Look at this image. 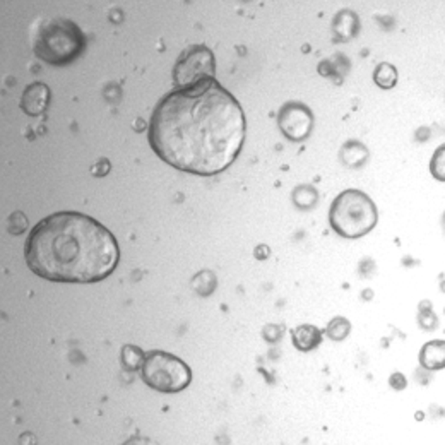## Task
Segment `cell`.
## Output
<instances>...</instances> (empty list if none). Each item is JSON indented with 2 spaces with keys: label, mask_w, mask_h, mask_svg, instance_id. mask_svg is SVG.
I'll return each instance as SVG.
<instances>
[{
  "label": "cell",
  "mask_w": 445,
  "mask_h": 445,
  "mask_svg": "<svg viewBox=\"0 0 445 445\" xmlns=\"http://www.w3.org/2000/svg\"><path fill=\"white\" fill-rule=\"evenodd\" d=\"M247 122L240 103L216 79L177 88L159 99L149 122L152 151L180 172L211 177L244 148Z\"/></svg>",
  "instance_id": "6da1fadb"
},
{
  "label": "cell",
  "mask_w": 445,
  "mask_h": 445,
  "mask_svg": "<svg viewBox=\"0 0 445 445\" xmlns=\"http://www.w3.org/2000/svg\"><path fill=\"white\" fill-rule=\"evenodd\" d=\"M26 264L55 283H98L117 269L120 248L112 231L91 216L60 211L31 230L24 245Z\"/></svg>",
  "instance_id": "7a4b0ae2"
},
{
  "label": "cell",
  "mask_w": 445,
  "mask_h": 445,
  "mask_svg": "<svg viewBox=\"0 0 445 445\" xmlns=\"http://www.w3.org/2000/svg\"><path fill=\"white\" fill-rule=\"evenodd\" d=\"M88 40L76 23L66 17H52L41 23L34 37V53L50 66H69L86 52Z\"/></svg>",
  "instance_id": "3957f363"
},
{
  "label": "cell",
  "mask_w": 445,
  "mask_h": 445,
  "mask_svg": "<svg viewBox=\"0 0 445 445\" xmlns=\"http://www.w3.org/2000/svg\"><path fill=\"white\" fill-rule=\"evenodd\" d=\"M377 219V206L365 192L356 188L341 192L329 211L330 228L343 238L365 237L375 228Z\"/></svg>",
  "instance_id": "277c9868"
},
{
  "label": "cell",
  "mask_w": 445,
  "mask_h": 445,
  "mask_svg": "<svg viewBox=\"0 0 445 445\" xmlns=\"http://www.w3.org/2000/svg\"><path fill=\"white\" fill-rule=\"evenodd\" d=\"M144 384L158 393L175 394L192 382V370L185 362L166 351H149L141 368Z\"/></svg>",
  "instance_id": "5b68a950"
},
{
  "label": "cell",
  "mask_w": 445,
  "mask_h": 445,
  "mask_svg": "<svg viewBox=\"0 0 445 445\" xmlns=\"http://www.w3.org/2000/svg\"><path fill=\"white\" fill-rule=\"evenodd\" d=\"M215 53L204 45H190L178 57L173 69V81L177 88H188L206 79H215Z\"/></svg>",
  "instance_id": "8992f818"
},
{
  "label": "cell",
  "mask_w": 445,
  "mask_h": 445,
  "mask_svg": "<svg viewBox=\"0 0 445 445\" xmlns=\"http://www.w3.org/2000/svg\"><path fill=\"white\" fill-rule=\"evenodd\" d=\"M277 127L284 137L293 142H301L308 137L313 127V115L304 103H286L277 113Z\"/></svg>",
  "instance_id": "52a82bcc"
},
{
  "label": "cell",
  "mask_w": 445,
  "mask_h": 445,
  "mask_svg": "<svg viewBox=\"0 0 445 445\" xmlns=\"http://www.w3.org/2000/svg\"><path fill=\"white\" fill-rule=\"evenodd\" d=\"M50 98L52 92L50 88L43 83H33L24 89L23 96H21V110L30 117H38L46 112L50 105Z\"/></svg>",
  "instance_id": "ba28073f"
},
{
  "label": "cell",
  "mask_w": 445,
  "mask_h": 445,
  "mask_svg": "<svg viewBox=\"0 0 445 445\" xmlns=\"http://www.w3.org/2000/svg\"><path fill=\"white\" fill-rule=\"evenodd\" d=\"M291 337H293V344L297 346V350L312 351L322 343V330L319 327L310 326V324H304L293 330Z\"/></svg>",
  "instance_id": "9c48e42d"
},
{
  "label": "cell",
  "mask_w": 445,
  "mask_h": 445,
  "mask_svg": "<svg viewBox=\"0 0 445 445\" xmlns=\"http://www.w3.org/2000/svg\"><path fill=\"white\" fill-rule=\"evenodd\" d=\"M333 30L339 38H343V40H350V38H353L359 30L358 17H356V14L351 12V10H341V12L336 16V19H334Z\"/></svg>",
  "instance_id": "30bf717a"
},
{
  "label": "cell",
  "mask_w": 445,
  "mask_h": 445,
  "mask_svg": "<svg viewBox=\"0 0 445 445\" xmlns=\"http://www.w3.org/2000/svg\"><path fill=\"white\" fill-rule=\"evenodd\" d=\"M341 159L350 168H359L368 159V149L358 141H350L341 149Z\"/></svg>",
  "instance_id": "8fae6325"
},
{
  "label": "cell",
  "mask_w": 445,
  "mask_h": 445,
  "mask_svg": "<svg viewBox=\"0 0 445 445\" xmlns=\"http://www.w3.org/2000/svg\"><path fill=\"white\" fill-rule=\"evenodd\" d=\"M444 341H432V343L425 344V348L422 350V355H419L422 365L430 370L444 368Z\"/></svg>",
  "instance_id": "7c38bea8"
},
{
  "label": "cell",
  "mask_w": 445,
  "mask_h": 445,
  "mask_svg": "<svg viewBox=\"0 0 445 445\" xmlns=\"http://www.w3.org/2000/svg\"><path fill=\"white\" fill-rule=\"evenodd\" d=\"M319 202V192L312 185H300L293 190V204L300 209H312Z\"/></svg>",
  "instance_id": "4fadbf2b"
},
{
  "label": "cell",
  "mask_w": 445,
  "mask_h": 445,
  "mask_svg": "<svg viewBox=\"0 0 445 445\" xmlns=\"http://www.w3.org/2000/svg\"><path fill=\"white\" fill-rule=\"evenodd\" d=\"M373 81L379 88L382 89H390L396 86L397 83V70L396 67L390 66V63L382 62L377 66L375 72H373Z\"/></svg>",
  "instance_id": "5bb4252c"
},
{
  "label": "cell",
  "mask_w": 445,
  "mask_h": 445,
  "mask_svg": "<svg viewBox=\"0 0 445 445\" xmlns=\"http://www.w3.org/2000/svg\"><path fill=\"white\" fill-rule=\"evenodd\" d=\"M146 355L142 353L141 348L134 346V344H127L122 348V366L127 372H139L142 368Z\"/></svg>",
  "instance_id": "9a60e30c"
},
{
  "label": "cell",
  "mask_w": 445,
  "mask_h": 445,
  "mask_svg": "<svg viewBox=\"0 0 445 445\" xmlns=\"http://www.w3.org/2000/svg\"><path fill=\"white\" fill-rule=\"evenodd\" d=\"M351 330L350 320L343 319V317H336V319L330 320L326 327L327 337H330L333 341H343L344 337H348Z\"/></svg>",
  "instance_id": "2e32d148"
},
{
  "label": "cell",
  "mask_w": 445,
  "mask_h": 445,
  "mask_svg": "<svg viewBox=\"0 0 445 445\" xmlns=\"http://www.w3.org/2000/svg\"><path fill=\"white\" fill-rule=\"evenodd\" d=\"M192 284H194L195 291H197L199 295L206 297V295H211L212 291H215L216 276L212 273H209V270H202V273H199L197 276H195Z\"/></svg>",
  "instance_id": "e0dca14e"
},
{
  "label": "cell",
  "mask_w": 445,
  "mask_h": 445,
  "mask_svg": "<svg viewBox=\"0 0 445 445\" xmlns=\"http://www.w3.org/2000/svg\"><path fill=\"white\" fill-rule=\"evenodd\" d=\"M28 228V218L21 211L12 212L10 218L7 219V230L12 235H21Z\"/></svg>",
  "instance_id": "ac0fdd59"
},
{
  "label": "cell",
  "mask_w": 445,
  "mask_h": 445,
  "mask_svg": "<svg viewBox=\"0 0 445 445\" xmlns=\"http://www.w3.org/2000/svg\"><path fill=\"white\" fill-rule=\"evenodd\" d=\"M389 384H390V387H394L396 390H402V389H406V384L408 382H406L404 375H401V373H393L389 379Z\"/></svg>",
  "instance_id": "d6986e66"
},
{
  "label": "cell",
  "mask_w": 445,
  "mask_h": 445,
  "mask_svg": "<svg viewBox=\"0 0 445 445\" xmlns=\"http://www.w3.org/2000/svg\"><path fill=\"white\" fill-rule=\"evenodd\" d=\"M267 255H269V248H267L266 245H259V247L255 248V257L261 259V261L262 259H266Z\"/></svg>",
  "instance_id": "ffe728a7"
}]
</instances>
